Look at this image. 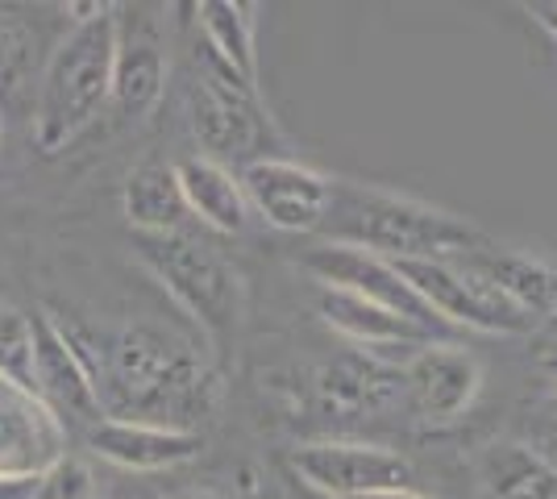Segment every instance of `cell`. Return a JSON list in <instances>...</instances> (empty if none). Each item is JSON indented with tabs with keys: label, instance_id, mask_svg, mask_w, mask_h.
I'll list each match as a JSON object with an SVG mask.
<instances>
[{
	"label": "cell",
	"instance_id": "10",
	"mask_svg": "<svg viewBox=\"0 0 557 499\" xmlns=\"http://www.w3.org/2000/svg\"><path fill=\"white\" fill-rule=\"evenodd\" d=\"M404 396V366L371 350H346L317 366L312 404L333 425H358L387 412Z\"/></svg>",
	"mask_w": 557,
	"mask_h": 499
},
{
	"label": "cell",
	"instance_id": "7",
	"mask_svg": "<svg viewBox=\"0 0 557 499\" xmlns=\"http://www.w3.org/2000/svg\"><path fill=\"white\" fill-rule=\"evenodd\" d=\"M287 471L333 499H367L412 487V462L371 441H308L287 453Z\"/></svg>",
	"mask_w": 557,
	"mask_h": 499
},
{
	"label": "cell",
	"instance_id": "21",
	"mask_svg": "<svg viewBox=\"0 0 557 499\" xmlns=\"http://www.w3.org/2000/svg\"><path fill=\"white\" fill-rule=\"evenodd\" d=\"M205 50L221 67H230L242 84L258 88V22L255 4L242 0H205L200 4Z\"/></svg>",
	"mask_w": 557,
	"mask_h": 499
},
{
	"label": "cell",
	"instance_id": "2",
	"mask_svg": "<svg viewBox=\"0 0 557 499\" xmlns=\"http://www.w3.org/2000/svg\"><path fill=\"white\" fill-rule=\"evenodd\" d=\"M325 225L333 241L371 250L387 262H417V259H462L491 246L470 221L420 204L412 196L362 188L333 179V204Z\"/></svg>",
	"mask_w": 557,
	"mask_h": 499
},
{
	"label": "cell",
	"instance_id": "29",
	"mask_svg": "<svg viewBox=\"0 0 557 499\" xmlns=\"http://www.w3.org/2000/svg\"><path fill=\"white\" fill-rule=\"evenodd\" d=\"M171 499H216L212 491H175Z\"/></svg>",
	"mask_w": 557,
	"mask_h": 499
},
{
	"label": "cell",
	"instance_id": "28",
	"mask_svg": "<svg viewBox=\"0 0 557 499\" xmlns=\"http://www.w3.org/2000/svg\"><path fill=\"white\" fill-rule=\"evenodd\" d=\"M367 499H433V496H420L412 487H395V491H379V496H367Z\"/></svg>",
	"mask_w": 557,
	"mask_h": 499
},
{
	"label": "cell",
	"instance_id": "19",
	"mask_svg": "<svg viewBox=\"0 0 557 499\" xmlns=\"http://www.w3.org/2000/svg\"><path fill=\"white\" fill-rule=\"evenodd\" d=\"M470 271H479L487 284H495L511 304L529 316H549L557 309V271H549L545 262L529 259V254H511L499 246H483L474 254H462Z\"/></svg>",
	"mask_w": 557,
	"mask_h": 499
},
{
	"label": "cell",
	"instance_id": "13",
	"mask_svg": "<svg viewBox=\"0 0 557 499\" xmlns=\"http://www.w3.org/2000/svg\"><path fill=\"white\" fill-rule=\"evenodd\" d=\"M67 453V425L22 383L0 379V478L42 475Z\"/></svg>",
	"mask_w": 557,
	"mask_h": 499
},
{
	"label": "cell",
	"instance_id": "24",
	"mask_svg": "<svg viewBox=\"0 0 557 499\" xmlns=\"http://www.w3.org/2000/svg\"><path fill=\"white\" fill-rule=\"evenodd\" d=\"M34 499H96L92 466L75 453H63L38 475V496Z\"/></svg>",
	"mask_w": 557,
	"mask_h": 499
},
{
	"label": "cell",
	"instance_id": "22",
	"mask_svg": "<svg viewBox=\"0 0 557 499\" xmlns=\"http://www.w3.org/2000/svg\"><path fill=\"white\" fill-rule=\"evenodd\" d=\"M42 38L17 13H0V113L34 109L42 79Z\"/></svg>",
	"mask_w": 557,
	"mask_h": 499
},
{
	"label": "cell",
	"instance_id": "16",
	"mask_svg": "<svg viewBox=\"0 0 557 499\" xmlns=\"http://www.w3.org/2000/svg\"><path fill=\"white\" fill-rule=\"evenodd\" d=\"M317 312H321V321H325L329 329H337L342 337H349L354 346H362L371 354H379V350H412L417 354V350L437 341L433 333H424L412 321H404L399 312L371 304V300H362L354 291H342V287H321L317 291Z\"/></svg>",
	"mask_w": 557,
	"mask_h": 499
},
{
	"label": "cell",
	"instance_id": "1",
	"mask_svg": "<svg viewBox=\"0 0 557 499\" xmlns=\"http://www.w3.org/2000/svg\"><path fill=\"white\" fill-rule=\"evenodd\" d=\"M221 400V379L205 354L154 321H129L116 333L100 371V404L113 421L191 428Z\"/></svg>",
	"mask_w": 557,
	"mask_h": 499
},
{
	"label": "cell",
	"instance_id": "5",
	"mask_svg": "<svg viewBox=\"0 0 557 499\" xmlns=\"http://www.w3.org/2000/svg\"><path fill=\"white\" fill-rule=\"evenodd\" d=\"M187 129L200 154L221 166L230 159H246V166L271 159L275 142V125L258 100V88L242 84L209 50L196 59V75L187 88Z\"/></svg>",
	"mask_w": 557,
	"mask_h": 499
},
{
	"label": "cell",
	"instance_id": "32",
	"mask_svg": "<svg viewBox=\"0 0 557 499\" xmlns=\"http://www.w3.org/2000/svg\"><path fill=\"white\" fill-rule=\"evenodd\" d=\"M549 13H554V17H557V4H549Z\"/></svg>",
	"mask_w": 557,
	"mask_h": 499
},
{
	"label": "cell",
	"instance_id": "26",
	"mask_svg": "<svg viewBox=\"0 0 557 499\" xmlns=\"http://www.w3.org/2000/svg\"><path fill=\"white\" fill-rule=\"evenodd\" d=\"M287 499H333V496H321V491H312V487L300 483L296 475H287Z\"/></svg>",
	"mask_w": 557,
	"mask_h": 499
},
{
	"label": "cell",
	"instance_id": "25",
	"mask_svg": "<svg viewBox=\"0 0 557 499\" xmlns=\"http://www.w3.org/2000/svg\"><path fill=\"white\" fill-rule=\"evenodd\" d=\"M38 496V475H4L0 478V499H34Z\"/></svg>",
	"mask_w": 557,
	"mask_h": 499
},
{
	"label": "cell",
	"instance_id": "17",
	"mask_svg": "<svg viewBox=\"0 0 557 499\" xmlns=\"http://www.w3.org/2000/svg\"><path fill=\"white\" fill-rule=\"evenodd\" d=\"M180 188H184V204L191 221L209 225L216 234H246L250 225V200L242 188V175H233L230 166L212 163L205 154H191L184 163H175Z\"/></svg>",
	"mask_w": 557,
	"mask_h": 499
},
{
	"label": "cell",
	"instance_id": "15",
	"mask_svg": "<svg viewBox=\"0 0 557 499\" xmlns=\"http://www.w3.org/2000/svg\"><path fill=\"white\" fill-rule=\"evenodd\" d=\"M125 17H116V59H113V104L121 117L141 121L159 109L166 92V47L159 29L146 17H129V9H121Z\"/></svg>",
	"mask_w": 557,
	"mask_h": 499
},
{
	"label": "cell",
	"instance_id": "18",
	"mask_svg": "<svg viewBox=\"0 0 557 499\" xmlns=\"http://www.w3.org/2000/svg\"><path fill=\"white\" fill-rule=\"evenodd\" d=\"M121 209H125V221L138 229V238L184 234L191 221L180 175L166 163H141L138 171H129L125 191H121Z\"/></svg>",
	"mask_w": 557,
	"mask_h": 499
},
{
	"label": "cell",
	"instance_id": "8",
	"mask_svg": "<svg viewBox=\"0 0 557 499\" xmlns=\"http://www.w3.org/2000/svg\"><path fill=\"white\" fill-rule=\"evenodd\" d=\"M304 271L321 287H342V291H354V296H362L371 304L399 312L404 321H412L417 329L433 333V337L449 329V325H442V316L412 291V284L399 275V266L371 254V250L325 241V246H317V250L304 254Z\"/></svg>",
	"mask_w": 557,
	"mask_h": 499
},
{
	"label": "cell",
	"instance_id": "27",
	"mask_svg": "<svg viewBox=\"0 0 557 499\" xmlns=\"http://www.w3.org/2000/svg\"><path fill=\"white\" fill-rule=\"evenodd\" d=\"M524 13H533L536 22L545 25V29H549V34H554V38H557V17H554V13H549V4H524Z\"/></svg>",
	"mask_w": 557,
	"mask_h": 499
},
{
	"label": "cell",
	"instance_id": "31",
	"mask_svg": "<svg viewBox=\"0 0 557 499\" xmlns=\"http://www.w3.org/2000/svg\"><path fill=\"white\" fill-rule=\"evenodd\" d=\"M549 408H554V412H557V387H554V396H549Z\"/></svg>",
	"mask_w": 557,
	"mask_h": 499
},
{
	"label": "cell",
	"instance_id": "4",
	"mask_svg": "<svg viewBox=\"0 0 557 499\" xmlns=\"http://www.w3.org/2000/svg\"><path fill=\"white\" fill-rule=\"evenodd\" d=\"M141 266L166 287V296L200 325L212 346H225L246 316V275L216 246L196 234L138 238Z\"/></svg>",
	"mask_w": 557,
	"mask_h": 499
},
{
	"label": "cell",
	"instance_id": "23",
	"mask_svg": "<svg viewBox=\"0 0 557 499\" xmlns=\"http://www.w3.org/2000/svg\"><path fill=\"white\" fill-rule=\"evenodd\" d=\"M0 379L34 391V321L13 304H0Z\"/></svg>",
	"mask_w": 557,
	"mask_h": 499
},
{
	"label": "cell",
	"instance_id": "9",
	"mask_svg": "<svg viewBox=\"0 0 557 499\" xmlns=\"http://www.w3.org/2000/svg\"><path fill=\"white\" fill-rule=\"evenodd\" d=\"M246 200L271 229L278 234H317L325 229L329 204H333V179L317 166L296 159H258L242 171Z\"/></svg>",
	"mask_w": 557,
	"mask_h": 499
},
{
	"label": "cell",
	"instance_id": "11",
	"mask_svg": "<svg viewBox=\"0 0 557 499\" xmlns=\"http://www.w3.org/2000/svg\"><path fill=\"white\" fill-rule=\"evenodd\" d=\"M34 321V391L47 400L59 421H79V425H100L104 404H100V387L88 366V358L75 350L71 333L54 312H38Z\"/></svg>",
	"mask_w": 557,
	"mask_h": 499
},
{
	"label": "cell",
	"instance_id": "20",
	"mask_svg": "<svg viewBox=\"0 0 557 499\" xmlns=\"http://www.w3.org/2000/svg\"><path fill=\"white\" fill-rule=\"evenodd\" d=\"M483 499H557V466L520 441H495L479 458Z\"/></svg>",
	"mask_w": 557,
	"mask_h": 499
},
{
	"label": "cell",
	"instance_id": "14",
	"mask_svg": "<svg viewBox=\"0 0 557 499\" xmlns=\"http://www.w3.org/2000/svg\"><path fill=\"white\" fill-rule=\"evenodd\" d=\"M88 446L96 458L113 462L121 471H138V475H159L187 466L205 453V437L196 428H171V425H146V421H113L104 416L92 425Z\"/></svg>",
	"mask_w": 557,
	"mask_h": 499
},
{
	"label": "cell",
	"instance_id": "6",
	"mask_svg": "<svg viewBox=\"0 0 557 499\" xmlns=\"http://www.w3.org/2000/svg\"><path fill=\"white\" fill-rule=\"evenodd\" d=\"M399 275L412 284L420 300L442 316L449 329L479 333H529L533 316L520 312L495 284H487L479 271H470L458 259H417L395 262Z\"/></svg>",
	"mask_w": 557,
	"mask_h": 499
},
{
	"label": "cell",
	"instance_id": "30",
	"mask_svg": "<svg viewBox=\"0 0 557 499\" xmlns=\"http://www.w3.org/2000/svg\"><path fill=\"white\" fill-rule=\"evenodd\" d=\"M545 337H557V309L545 316Z\"/></svg>",
	"mask_w": 557,
	"mask_h": 499
},
{
	"label": "cell",
	"instance_id": "12",
	"mask_svg": "<svg viewBox=\"0 0 557 499\" xmlns=\"http://www.w3.org/2000/svg\"><path fill=\"white\" fill-rule=\"evenodd\" d=\"M479 391H483V362L454 341H433L404 362V396L429 425H449L466 416Z\"/></svg>",
	"mask_w": 557,
	"mask_h": 499
},
{
	"label": "cell",
	"instance_id": "3",
	"mask_svg": "<svg viewBox=\"0 0 557 499\" xmlns=\"http://www.w3.org/2000/svg\"><path fill=\"white\" fill-rule=\"evenodd\" d=\"M113 59H116V9L100 4L92 17L71 22L54 42L38 96H34V142L42 154L67 150L113 100Z\"/></svg>",
	"mask_w": 557,
	"mask_h": 499
}]
</instances>
